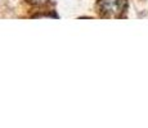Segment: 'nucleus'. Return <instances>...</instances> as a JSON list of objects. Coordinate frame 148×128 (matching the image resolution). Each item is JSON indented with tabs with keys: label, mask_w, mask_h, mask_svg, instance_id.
I'll return each instance as SVG.
<instances>
[{
	"label": "nucleus",
	"mask_w": 148,
	"mask_h": 128,
	"mask_svg": "<svg viewBox=\"0 0 148 128\" xmlns=\"http://www.w3.org/2000/svg\"><path fill=\"white\" fill-rule=\"evenodd\" d=\"M126 0H101L99 7L103 13L111 17H119L121 12H124Z\"/></svg>",
	"instance_id": "f257e3e1"
},
{
	"label": "nucleus",
	"mask_w": 148,
	"mask_h": 128,
	"mask_svg": "<svg viewBox=\"0 0 148 128\" xmlns=\"http://www.w3.org/2000/svg\"><path fill=\"white\" fill-rule=\"evenodd\" d=\"M32 1L35 3V4H42V3H45L47 0H32Z\"/></svg>",
	"instance_id": "f03ea898"
}]
</instances>
